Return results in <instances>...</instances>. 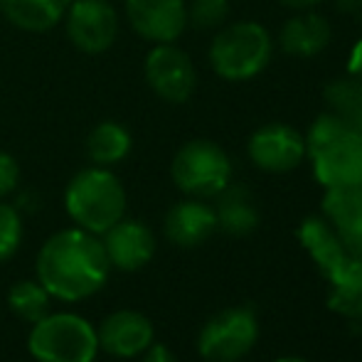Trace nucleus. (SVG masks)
Listing matches in <instances>:
<instances>
[{"label": "nucleus", "instance_id": "9d476101", "mask_svg": "<svg viewBox=\"0 0 362 362\" xmlns=\"http://www.w3.org/2000/svg\"><path fill=\"white\" fill-rule=\"evenodd\" d=\"M247 156L264 173H288L305 160V136L293 126L272 121L249 136Z\"/></svg>", "mask_w": 362, "mask_h": 362}, {"label": "nucleus", "instance_id": "bb28decb", "mask_svg": "<svg viewBox=\"0 0 362 362\" xmlns=\"http://www.w3.org/2000/svg\"><path fill=\"white\" fill-rule=\"evenodd\" d=\"M276 362H305L303 358H293V355H291V358H279Z\"/></svg>", "mask_w": 362, "mask_h": 362}, {"label": "nucleus", "instance_id": "b1692460", "mask_svg": "<svg viewBox=\"0 0 362 362\" xmlns=\"http://www.w3.org/2000/svg\"><path fill=\"white\" fill-rule=\"evenodd\" d=\"M20 187V163L8 151H0V200L10 197Z\"/></svg>", "mask_w": 362, "mask_h": 362}, {"label": "nucleus", "instance_id": "423d86ee", "mask_svg": "<svg viewBox=\"0 0 362 362\" xmlns=\"http://www.w3.org/2000/svg\"><path fill=\"white\" fill-rule=\"evenodd\" d=\"M170 177L187 197H217L232 180V160L210 139H192L177 148L170 163Z\"/></svg>", "mask_w": 362, "mask_h": 362}, {"label": "nucleus", "instance_id": "393cba45", "mask_svg": "<svg viewBox=\"0 0 362 362\" xmlns=\"http://www.w3.org/2000/svg\"><path fill=\"white\" fill-rule=\"evenodd\" d=\"M141 358H144L141 362H175L173 353L168 350V345L156 343V340H153V343L144 350V355H141Z\"/></svg>", "mask_w": 362, "mask_h": 362}, {"label": "nucleus", "instance_id": "2eb2a0df", "mask_svg": "<svg viewBox=\"0 0 362 362\" xmlns=\"http://www.w3.org/2000/svg\"><path fill=\"white\" fill-rule=\"evenodd\" d=\"M330 37H333V28L325 15L315 10H300L298 15L284 23L279 33V47L291 57L308 59L323 52L330 45Z\"/></svg>", "mask_w": 362, "mask_h": 362}, {"label": "nucleus", "instance_id": "a211bd4d", "mask_svg": "<svg viewBox=\"0 0 362 362\" xmlns=\"http://www.w3.org/2000/svg\"><path fill=\"white\" fill-rule=\"evenodd\" d=\"M86 158L91 165L99 168H114L129 158L131 148H134V136L121 121L106 119L99 121L86 136Z\"/></svg>", "mask_w": 362, "mask_h": 362}, {"label": "nucleus", "instance_id": "ddd939ff", "mask_svg": "<svg viewBox=\"0 0 362 362\" xmlns=\"http://www.w3.org/2000/svg\"><path fill=\"white\" fill-rule=\"evenodd\" d=\"M99 335V350L114 355V358H139L144 350L156 340L153 323L139 310L121 308L109 313L96 328Z\"/></svg>", "mask_w": 362, "mask_h": 362}, {"label": "nucleus", "instance_id": "412c9836", "mask_svg": "<svg viewBox=\"0 0 362 362\" xmlns=\"http://www.w3.org/2000/svg\"><path fill=\"white\" fill-rule=\"evenodd\" d=\"M49 298L47 288L37 281V279H23L15 281L8 291V305L20 320L25 323H37L40 318L49 313Z\"/></svg>", "mask_w": 362, "mask_h": 362}, {"label": "nucleus", "instance_id": "6ab92c4d", "mask_svg": "<svg viewBox=\"0 0 362 362\" xmlns=\"http://www.w3.org/2000/svg\"><path fill=\"white\" fill-rule=\"evenodd\" d=\"M217 229H224L234 237H247L259 227V210L252 195L242 185H227L217 195Z\"/></svg>", "mask_w": 362, "mask_h": 362}, {"label": "nucleus", "instance_id": "6e6552de", "mask_svg": "<svg viewBox=\"0 0 362 362\" xmlns=\"http://www.w3.org/2000/svg\"><path fill=\"white\" fill-rule=\"evenodd\" d=\"M144 76L151 91L165 104H187L197 91V69L192 57L175 42L153 45L146 54Z\"/></svg>", "mask_w": 362, "mask_h": 362}, {"label": "nucleus", "instance_id": "aec40b11", "mask_svg": "<svg viewBox=\"0 0 362 362\" xmlns=\"http://www.w3.org/2000/svg\"><path fill=\"white\" fill-rule=\"evenodd\" d=\"M323 212L345 242L362 237V187H325Z\"/></svg>", "mask_w": 362, "mask_h": 362}, {"label": "nucleus", "instance_id": "f257e3e1", "mask_svg": "<svg viewBox=\"0 0 362 362\" xmlns=\"http://www.w3.org/2000/svg\"><path fill=\"white\" fill-rule=\"evenodd\" d=\"M111 264L101 237L81 227L54 232L35 259L37 281L52 298L64 303H76L94 296L106 284Z\"/></svg>", "mask_w": 362, "mask_h": 362}, {"label": "nucleus", "instance_id": "0eeeda50", "mask_svg": "<svg viewBox=\"0 0 362 362\" xmlns=\"http://www.w3.org/2000/svg\"><path fill=\"white\" fill-rule=\"evenodd\" d=\"M259 323L252 308H227L200 330L197 350L207 362H237L257 345Z\"/></svg>", "mask_w": 362, "mask_h": 362}, {"label": "nucleus", "instance_id": "4468645a", "mask_svg": "<svg viewBox=\"0 0 362 362\" xmlns=\"http://www.w3.org/2000/svg\"><path fill=\"white\" fill-rule=\"evenodd\" d=\"M163 232H165V237L175 247H200L202 242H207L217 232L215 207L197 200V197L177 202V205H173L168 210L165 222H163Z\"/></svg>", "mask_w": 362, "mask_h": 362}, {"label": "nucleus", "instance_id": "f03ea898", "mask_svg": "<svg viewBox=\"0 0 362 362\" xmlns=\"http://www.w3.org/2000/svg\"><path fill=\"white\" fill-rule=\"evenodd\" d=\"M305 156L323 187H362V136L340 116L320 114L310 124Z\"/></svg>", "mask_w": 362, "mask_h": 362}, {"label": "nucleus", "instance_id": "7ed1b4c3", "mask_svg": "<svg viewBox=\"0 0 362 362\" xmlns=\"http://www.w3.org/2000/svg\"><path fill=\"white\" fill-rule=\"evenodd\" d=\"M64 210L74 227L104 234L126 215V187L111 168L89 165L64 187Z\"/></svg>", "mask_w": 362, "mask_h": 362}, {"label": "nucleus", "instance_id": "a878e982", "mask_svg": "<svg viewBox=\"0 0 362 362\" xmlns=\"http://www.w3.org/2000/svg\"><path fill=\"white\" fill-rule=\"evenodd\" d=\"M279 3H281L284 8L300 13V10H313V8H318V5L325 3V0H279Z\"/></svg>", "mask_w": 362, "mask_h": 362}, {"label": "nucleus", "instance_id": "20e7f679", "mask_svg": "<svg viewBox=\"0 0 362 362\" xmlns=\"http://www.w3.org/2000/svg\"><path fill=\"white\" fill-rule=\"evenodd\" d=\"M274 40L257 20L222 25L207 49L212 72L224 81H249L269 67Z\"/></svg>", "mask_w": 362, "mask_h": 362}, {"label": "nucleus", "instance_id": "dca6fc26", "mask_svg": "<svg viewBox=\"0 0 362 362\" xmlns=\"http://www.w3.org/2000/svg\"><path fill=\"white\" fill-rule=\"evenodd\" d=\"M298 239L330 281L348 264V254H345L343 242L333 232L330 222H325L323 217H305L298 227Z\"/></svg>", "mask_w": 362, "mask_h": 362}, {"label": "nucleus", "instance_id": "9b49d317", "mask_svg": "<svg viewBox=\"0 0 362 362\" xmlns=\"http://www.w3.org/2000/svg\"><path fill=\"white\" fill-rule=\"evenodd\" d=\"M124 15L151 45L177 42L187 30V0H124Z\"/></svg>", "mask_w": 362, "mask_h": 362}, {"label": "nucleus", "instance_id": "5701e85b", "mask_svg": "<svg viewBox=\"0 0 362 362\" xmlns=\"http://www.w3.org/2000/svg\"><path fill=\"white\" fill-rule=\"evenodd\" d=\"M23 242V215L15 205L0 200V262H8Z\"/></svg>", "mask_w": 362, "mask_h": 362}, {"label": "nucleus", "instance_id": "39448f33", "mask_svg": "<svg viewBox=\"0 0 362 362\" xmlns=\"http://www.w3.org/2000/svg\"><path fill=\"white\" fill-rule=\"evenodd\" d=\"M28 348L35 362H94L99 335L89 320L76 313H47L33 323Z\"/></svg>", "mask_w": 362, "mask_h": 362}, {"label": "nucleus", "instance_id": "1a4fd4ad", "mask_svg": "<svg viewBox=\"0 0 362 362\" xmlns=\"http://www.w3.org/2000/svg\"><path fill=\"white\" fill-rule=\"evenodd\" d=\"M62 23L72 47L84 54H104L119 40V10L109 0H72Z\"/></svg>", "mask_w": 362, "mask_h": 362}, {"label": "nucleus", "instance_id": "4be33fe9", "mask_svg": "<svg viewBox=\"0 0 362 362\" xmlns=\"http://www.w3.org/2000/svg\"><path fill=\"white\" fill-rule=\"evenodd\" d=\"M232 0H190L187 3V25L200 33H210L227 25Z\"/></svg>", "mask_w": 362, "mask_h": 362}, {"label": "nucleus", "instance_id": "f8f14e48", "mask_svg": "<svg viewBox=\"0 0 362 362\" xmlns=\"http://www.w3.org/2000/svg\"><path fill=\"white\" fill-rule=\"evenodd\" d=\"M101 244L111 269L121 272H139L156 254V237L151 227L139 219H119L101 234Z\"/></svg>", "mask_w": 362, "mask_h": 362}, {"label": "nucleus", "instance_id": "f3484780", "mask_svg": "<svg viewBox=\"0 0 362 362\" xmlns=\"http://www.w3.org/2000/svg\"><path fill=\"white\" fill-rule=\"evenodd\" d=\"M72 0H0V13L15 30L42 35L64 20Z\"/></svg>", "mask_w": 362, "mask_h": 362}]
</instances>
